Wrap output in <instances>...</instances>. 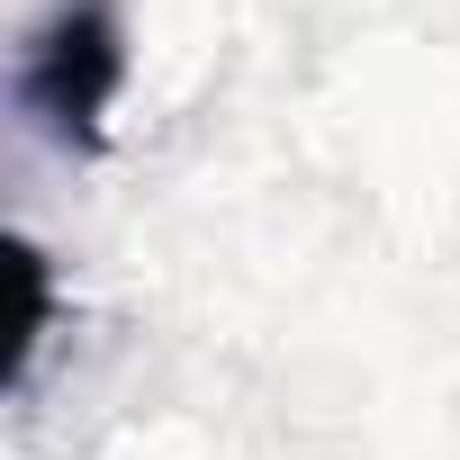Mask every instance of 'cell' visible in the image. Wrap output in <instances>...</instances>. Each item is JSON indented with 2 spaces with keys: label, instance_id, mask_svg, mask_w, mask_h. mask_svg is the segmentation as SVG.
Listing matches in <instances>:
<instances>
[{
  "label": "cell",
  "instance_id": "cell-1",
  "mask_svg": "<svg viewBox=\"0 0 460 460\" xmlns=\"http://www.w3.org/2000/svg\"><path fill=\"white\" fill-rule=\"evenodd\" d=\"M118 91H127V28H118V10L109 0H55L37 19V37L19 46V109L64 154H100Z\"/></svg>",
  "mask_w": 460,
  "mask_h": 460
}]
</instances>
